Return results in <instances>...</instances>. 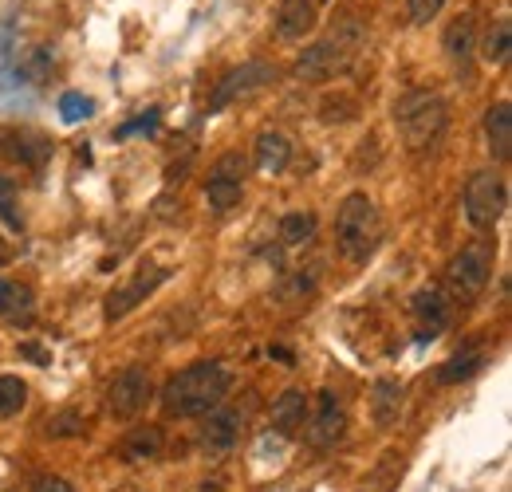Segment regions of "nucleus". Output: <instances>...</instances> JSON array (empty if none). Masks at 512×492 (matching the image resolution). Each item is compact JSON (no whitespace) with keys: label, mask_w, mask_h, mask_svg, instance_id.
Returning a JSON list of instances; mask_svg holds the SVG:
<instances>
[{"label":"nucleus","mask_w":512,"mask_h":492,"mask_svg":"<svg viewBox=\"0 0 512 492\" xmlns=\"http://www.w3.org/2000/svg\"><path fill=\"white\" fill-rule=\"evenodd\" d=\"M229 386H233L229 367H221V363H193V367L178 370L162 386L158 402H162L166 418H205V414H213L225 402Z\"/></svg>","instance_id":"f257e3e1"},{"label":"nucleus","mask_w":512,"mask_h":492,"mask_svg":"<svg viewBox=\"0 0 512 492\" xmlns=\"http://www.w3.org/2000/svg\"><path fill=\"white\" fill-rule=\"evenodd\" d=\"M394 123H398V130H402V138H406L410 150H430V146H438L442 134H446V123H449L446 103H442V95L414 87V91L398 95V103H394Z\"/></svg>","instance_id":"20e7f679"},{"label":"nucleus","mask_w":512,"mask_h":492,"mask_svg":"<svg viewBox=\"0 0 512 492\" xmlns=\"http://www.w3.org/2000/svg\"><path fill=\"white\" fill-rule=\"evenodd\" d=\"M371 414H375V422L383 430L398 422V414H402V382H394V378H379L375 382V390H371Z\"/></svg>","instance_id":"6ab92c4d"},{"label":"nucleus","mask_w":512,"mask_h":492,"mask_svg":"<svg viewBox=\"0 0 512 492\" xmlns=\"http://www.w3.org/2000/svg\"><path fill=\"white\" fill-rule=\"evenodd\" d=\"M351 107H355L351 99H335V103L327 99V103H323V123H343V119H339V111H351Z\"/></svg>","instance_id":"2f4dec72"},{"label":"nucleus","mask_w":512,"mask_h":492,"mask_svg":"<svg viewBox=\"0 0 512 492\" xmlns=\"http://www.w3.org/2000/svg\"><path fill=\"white\" fill-rule=\"evenodd\" d=\"M509 52H512V24L509 20H497V24L489 28V36H485L481 56L489 63H509Z\"/></svg>","instance_id":"b1692460"},{"label":"nucleus","mask_w":512,"mask_h":492,"mask_svg":"<svg viewBox=\"0 0 512 492\" xmlns=\"http://www.w3.org/2000/svg\"><path fill=\"white\" fill-rule=\"evenodd\" d=\"M4 260H8V245H4V241H0V264H4Z\"/></svg>","instance_id":"c9c22d12"},{"label":"nucleus","mask_w":512,"mask_h":492,"mask_svg":"<svg viewBox=\"0 0 512 492\" xmlns=\"http://www.w3.org/2000/svg\"><path fill=\"white\" fill-rule=\"evenodd\" d=\"M446 52L457 67H469L473 60V20L469 16H457L446 28Z\"/></svg>","instance_id":"412c9836"},{"label":"nucleus","mask_w":512,"mask_h":492,"mask_svg":"<svg viewBox=\"0 0 512 492\" xmlns=\"http://www.w3.org/2000/svg\"><path fill=\"white\" fill-rule=\"evenodd\" d=\"M166 276H170L166 268H154L150 276L142 272L134 284L119 288V292H111V296H107V319H123L127 311H134L146 296H150V292H154V288H158V284H162V280H166Z\"/></svg>","instance_id":"4468645a"},{"label":"nucleus","mask_w":512,"mask_h":492,"mask_svg":"<svg viewBox=\"0 0 512 492\" xmlns=\"http://www.w3.org/2000/svg\"><path fill=\"white\" fill-rule=\"evenodd\" d=\"M493 256H497L493 241H473L469 248H461L446 268L449 288H453L461 300L481 296V292L489 288V280H493Z\"/></svg>","instance_id":"423d86ee"},{"label":"nucleus","mask_w":512,"mask_h":492,"mask_svg":"<svg viewBox=\"0 0 512 492\" xmlns=\"http://www.w3.org/2000/svg\"><path fill=\"white\" fill-rule=\"evenodd\" d=\"M363 44H367V32H363V24L355 20V16H343L323 40H316L300 63H296V75L300 79H308V83H323V79H335V75H343L351 63L359 60V52H363Z\"/></svg>","instance_id":"f03ea898"},{"label":"nucleus","mask_w":512,"mask_h":492,"mask_svg":"<svg viewBox=\"0 0 512 492\" xmlns=\"http://www.w3.org/2000/svg\"><path fill=\"white\" fill-rule=\"evenodd\" d=\"M20 355H24V359H32V363H40V367H48V363H52V355H48V351H40L36 343H24V347H20Z\"/></svg>","instance_id":"72a5a7b5"},{"label":"nucleus","mask_w":512,"mask_h":492,"mask_svg":"<svg viewBox=\"0 0 512 492\" xmlns=\"http://www.w3.org/2000/svg\"><path fill=\"white\" fill-rule=\"evenodd\" d=\"M241 426H245V414L241 410H213V414H205V430H201V449L205 453H213V457H221V453H229L233 445H237V437H241Z\"/></svg>","instance_id":"f8f14e48"},{"label":"nucleus","mask_w":512,"mask_h":492,"mask_svg":"<svg viewBox=\"0 0 512 492\" xmlns=\"http://www.w3.org/2000/svg\"><path fill=\"white\" fill-rule=\"evenodd\" d=\"M509 209V189L505 178L497 170H481L473 174L465 185V221L477 229V233H489Z\"/></svg>","instance_id":"39448f33"},{"label":"nucleus","mask_w":512,"mask_h":492,"mask_svg":"<svg viewBox=\"0 0 512 492\" xmlns=\"http://www.w3.org/2000/svg\"><path fill=\"white\" fill-rule=\"evenodd\" d=\"M383 241V217L367 193H347L335 213V245L351 264H367Z\"/></svg>","instance_id":"7ed1b4c3"},{"label":"nucleus","mask_w":512,"mask_h":492,"mask_svg":"<svg viewBox=\"0 0 512 492\" xmlns=\"http://www.w3.org/2000/svg\"><path fill=\"white\" fill-rule=\"evenodd\" d=\"M481 367H485V359H481L477 351H461V355H453L446 367L438 370V382H446V386H457V382L473 378V374H477Z\"/></svg>","instance_id":"5701e85b"},{"label":"nucleus","mask_w":512,"mask_h":492,"mask_svg":"<svg viewBox=\"0 0 512 492\" xmlns=\"http://www.w3.org/2000/svg\"><path fill=\"white\" fill-rule=\"evenodd\" d=\"M288 162H292V142L280 130H260L256 134V170L276 178L288 170Z\"/></svg>","instance_id":"2eb2a0df"},{"label":"nucleus","mask_w":512,"mask_h":492,"mask_svg":"<svg viewBox=\"0 0 512 492\" xmlns=\"http://www.w3.org/2000/svg\"><path fill=\"white\" fill-rule=\"evenodd\" d=\"M79 430H83V418H79L75 410H64V414L48 418V426H44V433H48V437H75Z\"/></svg>","instance_id":"cd10ccee"},{"label":"nucleus","mask_w":512,"mask_h":492,"mask_svg":"<svg viewBox=\"0 0 512 492\" xmlns=\"http://www.w3.org/2000/svg\"><path fill=\"white\" fill-rule=\"evenodd\" d=\"M158 115H162V111H158V107H150V111H146L142 119H134V123H127V126H119V138L142 134V130H154V126H158Z\"/></svg>","instance_id":"7c9ffc66"},{"label":"nucleus","mask_w":512,"mask_h":492,"mask_svg":"<svg viewBox=\"0 0 512 492\" xmlns=\"http://www.w3.org/2000/svg\"><path fill=\"white\" fill-rule=\"evenodd\" d=\"M24 402H28V386H24L16 374H0V418L20 414Z\"/></svg>","instance_id":"393cba45"},{"label":"nucleus","mask_w":512,"mask_h":492,"mask_svg":"<svg viewBox=\"0 0 512 492\" xmlns=\"http://www.w3.org/2000/svg\"><path fill=\"white\" fill-rule=\"evenodd\" d=\"M32 492H75V489L67 485L64 477H40V481L32 485Z\"/></svg>","instance_id":"473e14b6"},{"label":"nucleus","mask_w":512,"mask_h":492,"mask_svg":"<svg viewBox=\"0 0 512 492\" xmlns=\"http://www.w3.org/2000/svg\"><path fill=\"white\" fill-rule=\"evenodd\" d=\"M193 492H225V489H221L217 481H209V485H197V489H193Z\"/></svg>","instance_id":"f704fd0d"},{"label":"nucleus","mask_w":512,"mask_h":492,"mask_svg":"<svg viewBox=\"0 0 512 492\" xmlns=\"http://www.w3.org/2000/svg\"><path fill=\"white\" fill-rule=\"evenodd\" d=\"M316 28V4L312 0H280L276 8V36L280 40H304Z\"/></svg>","instance_id":"ddd939ff"},{"label":"nucleus","mask_w":512,"mask_h":492,"mask_svg":"<svg viewBox=\"0 0 512 492\" xmlns=\"http://www.w3.org/2000/svg\"><path fill=\"white\" fill-rule=\"evenodd\" d=\"M446 0H410V20L414 24H430L438 12H442Z\"/></svg>","instance_id":"c756f323"},{"label":"nucleus","mask_w":512,"mask_h":492,"mask_svg":"<svg viewBox=\"0 0 512 492\" xmlns=\"http://www.w3.org/2000/svg\"><path fill=\"white\" fill-rule=\"evenodd\" d=\"M343 433H347V410H343L339 394L320 390V394H316V414L304 422L308 445H312V449H331V445L343 441Z\"/></svg>","instance_id":"9d476101"},{"label":"nucleus","mask_w":512,"mask_h":492,"mask_svg":"<svg viewBox=\"0 0 512 492\" xmlns=\"http://www.w3.org/2000/svg\"><path fill=\"white\" fill-rule=\"evenodd\" d=\"M60 115H64V123H83V119L95 115V103L87 95H79V91H67L60 99Z\"/></svg>","instance_id":"a878e982"},{"label":"nucleus","mask_w":512,"mask_h":492,"mask_svg":"<svg viewBox=\"0 0 512 492\" xmlns=\"http://www.w3.org/2000/svg\"><path fill=\"white\" fill-rule=\"evenodd\" d=\"M410 311H414V319H418V327H422V331H418V339H422V343L438 339V335L449 327L446 292H442V288H434V284H426V288H418V292H414Z\"/></svg>","instance_id":"9b49d317"},{"label":"nucleus","mask_w":512,"mask_h":492,"mask_svg":"<svg viewBox=\"0 0 512 492\" xmlns=\"http://www.w3.org/2000/svg\"><path fill=\"white\" fill-rule=\"evenodd\" d=\"M316 229H320V221H316V213H308V209H292V213L280 217V241L292 248L308 245V241L316 237Z\"/></svg>","instance_id":"aec40b11"},{"label":"nucleus","mask_w":512,"mask_h":492,"mask_svg":"<svg viewBox=\"0 0 512 492\" xmlns=\"http://www.w3.org/2000/svg\"><path fill=\"white\" fill-rule=\"evenodd\" d=\"M0 315H8V319H32V288H24V284H12V280H4L0 276Z\"/></svg>","instance_id":"4be33fe9"},{"label":"nucleus","mask_w":512,"mask_h":492,"mask_svg":"<svg viewBox=\"0 0 512 492\" xmlns=\"http://www.w3.org/2000/svg\"><path fill=\"white\" fill-rule=\"evenodd\" d=\"M150 398H154V386H150L146 367H127L123 374H115V382L107 390V410L115 418H138Z\"/></svg>","instance_id":"1a4fd4ad"},{"label":"nucleus","mask_w":512,"mask_h":492,"mask_svg":"<svg viewBox=\"0 0 512 492\" xmlns=\"http://www.w3.org/2000/svg\"><path fill=\"white\" fill-rule=\"evenodd\" d=\"M308 394L304 390H284L276 402H272V430L280 437H292L296 430H304L308 422Z\"/></svg>","instance_id":"dca6fc26"},{"label":"nucleus","mask_w":512,"mask_h":492,"mask_svg":"<svg viewBox=\"0 0 512 492\" xmlns=\"http://www.w3.org/2000/svg\"><path fill=\"white\" fill-rule=\"evenodd\" d=\"M316 288V276H304V272H296L284 288H280V300H300V296H308Z\"/></svg>","instance_id":"c85d7f7f"},{"label":"nucleus","mask_w":512,"mask_h":492,"mask_svg":"<svg viewBox=\"0 0 512 492\" xmlns=\"http://www.w3.org/2000/svg\"><path fill=\"white\" fill-rule=\"evenodd\" d=\"M485 138H489V154L497 162H509L512 154V107L509 103H493L485 111Z\"/></svg>","instance_id":"f3484780"},{"label":"nucleus","mask_w":512,"mask_h":492,"mask_svg":"<svg viewBox=\"0 0 512 492\" xmlns=\"http://www.w3.org/2000/svg\"><path fill=\"white\" fill-rule=\"evenodd\" d=\"M245 170H249V162H245L241 154H225V158H217V162H213L209 182H205V197H209L213 213H229V209L241 201Z\"/></svg>","instance_id":"6e6552de"},{"label":"nucleus","mask_w":512,"mask_h":492,"mask_svg":"<svg viewBox=\"0 0 512 492\" xmlns=\"http://www.w3.org/2000/svg\"><path fill=\"white\" fill-rule=\"evenodd\" d=\"M162 453V430L158 426H134L119 445V457L127 465H142V461H154Z\"/></svg>","instance_id":"a211bd4d"},{"label":"nucleus","mask_w":512,"mask_h":492,"mask_svg":"<svg viewBox=\"0 0 512 492\" xmlns=\"http://www.w3.org/2000/svg\"><path fill=\"white\" fill-rule=\"evenodd\" d=\"M272 79H276V67L260 60H249V63H241V67H233V71H225L221 83H217L213 95H209V115H221L225 107H233V103L256 95L260 87H268Z\"/></svg>","instance_id":"0eeeda50"},{"label":"nucleus","mask_w":512,"mask_h":492,"mask_svg":"<svg viewBox=\"0 0 512 492\" xmlns=\"http://www.w3.org/2000/svg\"><path fill=\"white\" fill-rule=\"evenodd\" d=\"M0 221H4L8 229H20V213H16V185H12V178H4V174H0Z\"/></svg>","instance_id":"bb28decb"}]
</instances>
